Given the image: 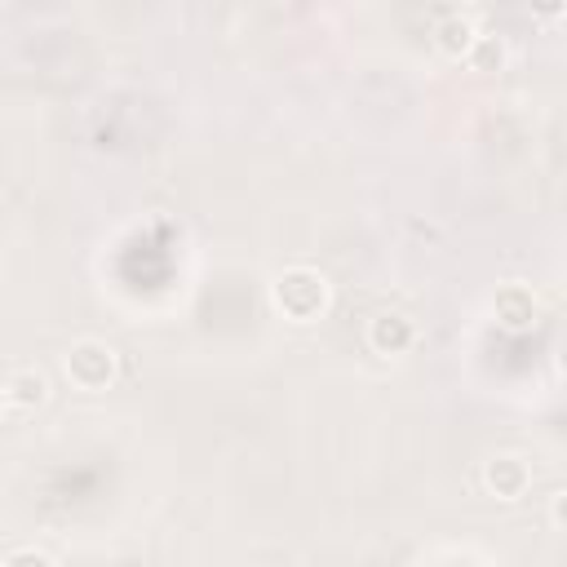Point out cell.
<instances>
[{
	"instance_id": "obj_1",
	"label": "cell",
	"mask_w": 567,
	"mask_h": 567,
	"mask_svg": "<svg viewBox=\"0 0 567 567\" xmlns=\"http://www.w3.org/2000/svg\"><path fill=\"white\" fill-rule=\"evenodd\" d=\"M270 297L292 323H310L328 306V279L310 266H292L270 284Z\"/></svg>"
},
{
	"instance_id": "obj_2",
	"label": "cell",
	"mask_w": 567,
	"mask_h": 567,
	"mask_svg": "<svg viewBox=\"0 0 567 567\" xmlns=\"http://www.w3.org/2000/svg\"><path fill=\"white\" fill-rule=\"evenodd\" d=\"M66 377L80 390H102L115 377V350L106 341H75L66 350Z\"/></svg>"
},
{
	"instance_id": "obj_3",
	"label": "cell",
	"mask_w": 567,
	"mask_h": 567,
	"mask_svg": "<svg viewBox=\"0 0 567 567\" xmlns=\"http://www.w3.org/2000/svg\"><path fill=\"white\" fill-rule=\"evenodd\" d=\"M492 310H496V323L509 328V332H527V328L536 323V297H532V288H523V284H505V288L496 292Z\"/></svg>"
},
{
	"instance_id": "obj_4",
	"label": "cell",
	"mask_w": 567,
	"mask_h": 567,
	"mask_svg": "<svg viewBox=\"0 0 567 567\" xmlns=\"http://www.w3.org/2000/svg\"><path fill=\"white\" fill-rule=\"evenodd\" d=\"M483 478H487V487L501 501H518L527 492V483H532V470H527L523 456H492L487 470H483Z\"/></svg>"
},
{
	"instance_id": "obj_5",
	"label": "cell",
	"mask_w": 567,
	"mask_h": 567,
	"mask_svg": "<svg viewBox=\"0 0 567 567\" xmlns=\"http://www.w3.org/2000/svg\"><path fill=\"white\" fill-rule=\"evenodd\" d=\"M478 31H474V18L461 13V9H447L439 22H434V44L447 53V58H465L474 49Z\"/></svg>"
},
{
	"instance_id": "obj_6",
	"label": "cell",
	"mask_w": 567,
	"mask_h": 567,
	"mask_svg": "<svg viewBox=\"0 0 567 567\" xmlns=\"http://www.w3.org/2000/svg\"><path fill=\"white\" fill-rule=\"evenodd\" d=\"M412 323L403 319V315H381V319H372V328H368V341H372V350H381V354H403L408 346H412Z\"/></svg>"
},
{
	"instance_id": "obj_7",
	"label": "cell",
	"mask_w": 567,
	"mask_h": 567,
	"mask_svg": "<svg viewBox=\"0 0 567 567\" xmlns=\"http://www.w3.org/2000/svg\"><path fill=\"white\" fill-rule=\"evenodd\" d=\"M44 390L49 385L35 368H13L9 381H4V403L9 408H35V403H44Z\"/></svg>"
},
{
	"instance_id": "obj_8",
	"label": "cell",
	"mask_w": 567,
	"mask_h": 567,
	"mask_svg": "<svg viewBox=\"0 0 567 567\" xmlns=\"http://www.w3.org/2000/svg\"><path fill=\"white\" fill-rule=\"evenodd\" d=\"M465 58H470L474 71H496V66L505 62V40H501V35H478Z\"/></svg>"
},
{
	"instance_id": "obj_9",
	"label": "cell",
	"mask_w": 567,
	"mask_h": 567,
	"mask_svg": "<svg viewBox=\"0 0 567 567\" xmlns=\"http://www.w3.org/2000/svg\"><path fill=\"white\" fill-rule=\"evenodd\" d=\"M4 567H53V558L40 554V549H13V554L4 558Z\"/></svg>"
},
{
	"instance_id": "obj_10",
	"label": "cell",
	"mask_w": 567,
	"mask_h": 567,
	"mask_svg": "<svg viewBox=\"0 0 567 567\" xmlns=\"http://www.w3.org/2000/svg\"><path fill=\"white\" fill-rule=\"evenodd\" d=\"M554 523L567 532V492H558V496H554Z\"/></svg>"
},
{
	"instance_id": "obj_11",
	"label": "cell",
	"mask_w": 567,
	"mask_h": 567,
	"mask_svg": "<svg viewBox=\"0 0 567 567\" xmlns=\"http://www.w3.org/2000/svg\"><path fill=\"white\" fill-rule=\"evenodd\" d=\"M558 368H563V377H567V341L558 346Z\"/></svg>"
}]
</instances>
